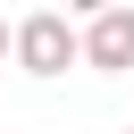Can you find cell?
<instances>
[{
  "mask_svg": "<svg viewBox=\"0 0 134 134\" xmlns=\"http://www.w3.org/2000/svg\"><path fill=\"white\" fill-rule=\"evenodd\" d=\"M8 59L25 75H67V67H84V34L67 25V8H34L25 25H8Z\"/></svg>",
  "mask_w": 134,
  "mask_h": 134,
  "instance_id": "1",
  "label": "cell"
},
{
  "mask_svg": "<svg viewBox=\"0 0 134 134\" xmlns=\"http://www.w3.org/2000/svg\"><path fill=\"white\" fill-rule=\"evenodd\" d=\"M84 67H100V75L134 67V8L126 0H109L100 17H84Z\"/></svg>",
  "mask_w": 134,
  "mask_h": 134,
  "instance_id": "2",
  "label": "cell"
},
{
  "mask_svg": "<svg viewBox=\"0 0 134 134\" xmlns=\"http://www.w3.org/2000/svg\"><path fill=\"white\" fill-rule=\"evenodd\" d=\"M100 8H109V0H67V17H100Z\"/></svg>",
  "mask_w": 134,
  "mask_h": 134,
  "instance_id": "3",
  "label": "cell"
},
{
  "mask_svg": "<svg viewBox=\"0 0 134 134\" xmlns=\"http://www.w3.org/2000/svg\"><path fill=\"white\" fill-rule=\"evenodd\" d=\"M0 59H8V17H0Z\"/></svg>",
  "mask_w": 134,
  "mask_h": 134,
  "instance_id": "4",
  "label": "cell"
},
{
  "mask_svg": "<svg viewBox=\"0 0 134 134\" xmlns=\"http://www.w3.org/2000/svg\"><path fill=\"white\" fill-rule=\"evenodd\" d=\"M126 134H134V126H126Z\"/></svg>",
  "mask_w": 134,
  "mask_h": 134,
  "instance_id": "5",
  "label": "cell"
}]
</instances>
